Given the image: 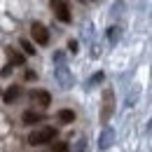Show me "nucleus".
<instances>
[{"mask_svg":"<svg viewBox=\"0 0 152 152\" xmlns=\"http://www.w3.org/2000/svg\"><path fill=\"white\" fill-rule=\"evenodd\" d=\"M58 136V129L56 126H40L35 131L28 133V145H47V143H54Z\"/></svg>","mask_w":152,"mask_h":152,"instance_id":"1","label":"nucleus"},{"mask_svg":"<svg viewBox=\"0 0 152 152\" xmlns=\"http://www.w3.org/2000/svg\"><path fill=\"white\" fill-rule=\"evenodd\" d=\"M113 113H115V91L108 87V89L103 91V98H101V124H103V126H108Z\"/></svg>","mask_w":152,"mask_h":152,"instance_id":"2","label":"nucleus"},{"mask_svg":"<svg viewBox=\"0 0 152 152\" xmlns=\"http://www.w3.org/2000/svg\"><path fill=\"white\" fill-rule=\"evenodd\" d=\"M31 38L35 40V45H40V47H47V42H49L47 26H45V23H40V21H33V23H31Z\"/></svg>","mask_w":152,"mask_h":152,"instance_id":"3","label":"nucleus"},{"mask_svg":"<svg viewBox=\"0 0 152 152\" xmlns=\"http://www.w3.org/2000/svg\"><path fill=\"white\" fill-rule=\"evenodd\" d=\"M54 61H56V80L63 87H70L73 84V77L68 73V66H63V52H58L56 56H54Z\"/></svg>","mask_w":152,"mask_h":152,"instance_id":"4","label":"nucleus"},{"mask_svg":"<svg viewBox=\"0 0 152 152\" xmlns=\"http://www.w3.org/2000/svg\"><path fill=\"white\" fill-rule=\"evenodd\" d=\"M31 101L38 105V108H47L49 103H52V94L49 91H45V89H31Z\"/></svg>","mask_w":152,"mask_h":152,"instance_id":"5","label":"nucleus"},{"mask_svg":"<svg viewBox=\"0 0 152 152\" xmlns=\"http://www.w3.org/2000/svg\"><path fill=\"white\" fill-rule=\"evenodd\" d=\"M115 143V129L113 126H103V131L98 136V150H108Z\"/></svg>","mask_w":152,"mask_h":152,"instance_id":"6","label":"nucleus"},{"mask_svg":"<svg viewBox=\"0 0 152 152\" xmlns=\"http://www.w3.org/2000/svg\"><path fill=\"white\" fill-rule=\"evenodd\" d=\"M52 10H54V14H56L58 21H63V23H68L70 21V7L66 5V2H52Z\"/></svg>","mask_w":152,"mask_h":152,"instance_id":"7","label":"nucleus"},{"mask_svg":"<svg viewBox=\"0 0 152 152\" xmlns=\"http://www.w3.org/2000/svg\"><path fill=\"white\" fill-rule=\"evenodd\" d=\"M21 119H23V124H40L45 119V113L42 110H26Z\"/></svg>","mask_w":152,"mask_h":152,"instance_id":"8","label":"nucleus"},{"mask_svg":"<svg viewBox=\"0 0 152 152\" xmlns=\"http://www.w3.org/2000/svg\"><path fill=\"white\" fill-rule=\"evenodd\" d=\"M7 58H10V66H23V54H19L17 49H7Z\"/></svg>","mask_w":152,"mask_h":152,"instance_id":"9","label":"nucleus"},{"mask_svg":"<svg viewBox=\"0 0 152 152\" xmlns=\"http://www.w3.org/2000/svg\"><path fill=\"white\" fill-rule=\"evenodd\" d=\"M56 119L61 122V124H70V122L75 119V113H73V110H58Z\"/></svg>","mask_w":152,"mask_h":152,"instance_id":"10","label":"nucleus"},{"mask_svg":"<svg viewBox=\"0 0 152 152\" xmlns=\"http://www.w3.org/2000/svg\"><path fill=\"white\" fill-rule=\"evenodd\" d=\"M19 96H21V87H10V89L5 91V96H2V98H5L7 103H12V101H17Z\"/></svg>","mask_w":152,"mask_h":152,"instance_id":"11","label":"nucleus"},{"mask_svg":"<svg viewBox=\"0 0 152 152\" xmlns=\"http://www.w3.org/2000/svg\"><path fill=\"white\" fill-rule=\"evenodd\" d=\"M68 150H70V148H68V143H52L45 152H68Z\"/></svg>","mask_w":152,"mask_h":152,"instance_id":"12","label":"nucleus"},{"mask_svg":"<svg viewBox=\"0 0 152 152\" xmlns=\"http://www.w3.org/2000/svg\"><path fill=\"white\" fill-rule=\"evenodd\" d=\"M21 49H23L28 56H33V54H35V45H33V42H28L26 38H21Z\"/></svg>","mask_w":152,"mask_h":152,"instance_id":"13","label":"nucleus"},{"mask_svg":"<svg viewBox=\"0 0 152 152\" xmlns=\"http://www.w3.org/2000/svg\"><path fill=\"white\" fill-rule=\"evenodd\" d=\"M117 35H119V28H117V26L108 28V40H110V42H117Z\"/></svg>","mask_w":152,"mask_h":152,"instance_id":"14","label":"nucleus"},{"mask_svg":"<svg viewBox=\"0 0 152 152\" xmlns=\"http://www.w3.org/2000/svg\"><path fill=\"white\" fill-rule=\"evenodd\" d=\"M98 82H103V73H96V75L89 80V87H94V84H98Z\"/></svg>","mask_w":152,"mask_h":152,"instance_id":"15","label":"nucleus"},{"mask_svg":"<svg viewBox=\"0 0 152 152\" xmlns=\"http://www.w3.org/2000/svg\"><path fill=\"white\" fill-rule=\"evenodd\" d=\"M77 152H87V140H77Z\"/></svg>","mask_w":152,"mask_h":152,"instance_id":"16","label":"nucleus"},{"mask_svg":"<svg viewBox=\"0 0 152 152\" xmlns=\"http://www.w3.org/2000/svg\"><path fill=\"white\" fill-rule=\"evenodd\" d=\"M2 75H5V77L12 75V66H5V68H2Z\"/></svg>","mask_w":152,"mask_h":152,"instance_id":"17","label":"nucleus"},{"mask_svg":"<svg viewBox=\"0 0 152 152\" xmlns=\"http://www.w3.org/2000/svg\"><path fill=\"white\" fill-rule=\"evenodd\" d=\"M68 47H70V52H77V42H75V40H70V45H68Z\"/></svg>","mask_w":152,"mask_h":152,"instance_id":"18","label":"nucleus"}]
</instances>
